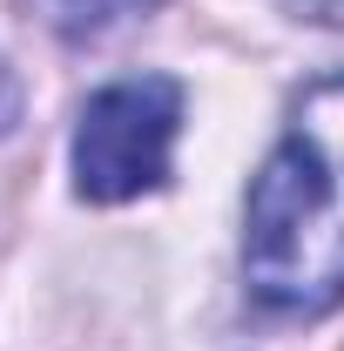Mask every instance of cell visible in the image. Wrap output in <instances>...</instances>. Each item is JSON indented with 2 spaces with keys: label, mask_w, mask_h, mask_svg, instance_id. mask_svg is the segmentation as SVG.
Instances as JSON below:
<instances>
[{
  "label": "cell",
  "mask_w": 344,
  "mask_h": 351,
  "mask_svg": "<svg viewBox=\"0 0 344 351\" xmlns=\"http://www.w3.org/2000/svg\"><path fill=\"white\" fill-rule=\"evenodd\" d=\"M243 284L277 317L344 304V75L310 82L243 210Z\"/></svg>",
  "instance_id": "obj_1"
},
{
  "label": "cell",
  "mask_w": 344,
  "mask_h": 351,
  "mask_svg": "<svg viewBox=\"0 0 344 351\" xmlns=\"http://www.w3.org/2000/svg\"><path fill=\"white\" fill-rule=\"evenodd\" d=\"M182 135V88L169 75H129L88 95L75 122V196L82 203H135L169 182V156Z\"/></svg>",
  "instance_id": "obj_2"
},
{
  "label": "cell",
  "mask_w": 344,
  "mask_h": 351,
  "mask_svg": "<svg viewBox=\"0 0 344 351\" xmlns=\"http://www.w3.org/2000/svg\"><path fill=\"white\" fill-rule=\"evenodd\" d=\"M27 7H34V21L47 34H61V41H101V34L129 27L142 14H156L162 0H27Z\"/></svg>",
  "instance_id": "obj_3"
},
{
  "label": "cell",
  "mask_w": 344,
  "mask_h": 351,
  "mask_svg": "<svg viewBox=\"0 0 344 351\" xmlns=\"http://www.w3.org/2000/svg\"><path fill=\"white\" fill-rule=\"evenodd\" d=\"M21 108H27V88H21V75H14L7 54H0V142L21 129Z\"/></svg>",
  "instance_id": "obj_4"
},
{
  "label": "cell",
  "mask_w": 344,
  "mask_h": 351,
  "mask_svg": "<svg viewBox=\"0 0 344 351\" xmlns=\"http://www.w3.org/2000/svg\"><path fill=\"white\" fill-rule=\"evenodd\" d=\"M297 21H317V27H344V0H284Z\"/></svg>",
  "instance_id": "obj_5"
}]
</instances>
